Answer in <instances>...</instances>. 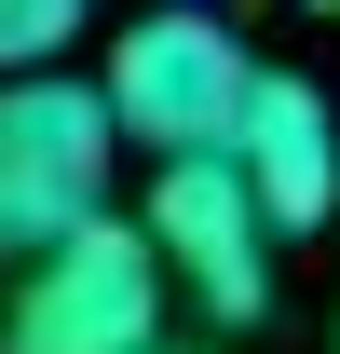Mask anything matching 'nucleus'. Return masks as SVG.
Returning a JSON list of instances; mask_svg holds the SVG:
<instances>
[{
  "label": "nucleus",
  "mask_w": 340,
  "mask_h": 354,
  "mask_svg": "<svg viewBox=\"0 0 340 354\" xmlns=\"http://www.w3.org/2000/svg\"><path fill=\"white\" fill-rule=\"evenodd\" d=\"M109 177H123V136L95 109V82H68V68L0 82V259H41L82 218H109Z\"/></svg>",
  "instance_id": "obj_2"
},
{
  "label": "nucleus",
  "mask_w": 340,
  "mask_h": 354,
  "mask_svg": "<svg viewBox=\"0 0 340 354\" xmlns=\"http://www.w3.org/2000/svg\"><path fill=\"white\" fill-rule=\"evenodd\" d=\"M313 14H340V0H313Z\"/></svg>",
  "instance_id": "obj_8"
},
{
  "label": "nucleus",
  "mask_w": 340,
  "mask_h": 354,
  "mask_svg": "<svg viewBox=\"0 0 340 354\" xmlns=\"http://www.w3.org/2000/svg\"><path fill=\"white\" fill-rule=\"evenodd\" d=\"M218 164H232V191L258 205V232H327L340 218V109H327V82L245 68V109L218 136Z\"/></svg>",
  "instance_id": "obj_5"
},
{
  "label": "nucleus",
  "mask_w": 340,
  "mask_h": 354,
  "mask_svg": "<svg viewBox=\"0 0 340 354\" xmlns=\"http://www.w3.org/2000/svg\"><path fill=\"white\" fill-rule=\"evenodd\" d=\"M150 341H164V259L136 245V218H82L68 245L14 259L0 354H150Z\"/></svg>",
  "instance_id": "obj_3"
},
{
  "label": "nucleus",
  "mask_w": 340,
  "mask_h": 354,
  "mask_svg": "<svg viewBox=\"0 0 340 354\" xmlns=\"http://www.w3.org/2000/svg\"><path fill=\"white\" fill-rule=\"evenodd\" d=\"M136 245L164 259V300H177V286L205 300V327H258V313H272V232H258V205L232 191V164H218V150L150 164Z\"/></svg>",
  "instance_id": "obj_4"
},
{
  "label": "nucleus",
  "mask_w": 340,
  "mask_h": 354,
  "mask_svg": "<svg viewBox=\"0 0 340 354\" xmlns=\"http://www.w3.org/2000/svg\"><path fill=\"white\" fill-rule=\"evenodd\" d=\"M245 68H258V55L232 41V14H218V0H150L123 41L95 55V109H109V136H123V150L191 164V150H218V136H232Z\"/></svg>",
  "instance_id": "obj_1"
},
{
  "label": "nucleus",
  "mask_w": 340,
  "mask_h": 354,
  "mask_svg": "<svg viewBox=\"0 0 340 354\" xmlns=\"http://www.w3.org/2000/svg\"><path fill=\"white\" fill-rule=\"evenodd\" d=\"M95 28V0H0V82H28V68H55V55Z\"/></svg>",
  "instance_id": "obj_6"
},
{
  "label": "nucleus",
  "mask_w": 340,
  "mask_h": 354,
  "mask_svg": "<svg viewBox=\"0 0 340 354\" xmlns=\"http://www.w3.org/2000/svg\"><path fill=\"white\" fill-rule=\"evenodd\" d=\"M150 354H232V341H150Z\"/></svg>",
  "instance_id": "obj_7"
}]
</instances>
